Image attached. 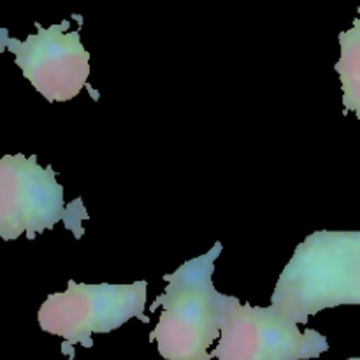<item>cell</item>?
<instances>
[{"instance_id":"obj_5","label":"cell","mask_w":360,"mask_h":360,"mask_svg":"<svg viewBox=\"0 0 360 360\" xmlns=\"http://www.w3.org/2000/svg\"><path fill=\"white\" fill-rule=\"evenodd\" d=\"M221 334L211 359L217 360H309L329 350V341L315 329L299 330L278 306L241 304L224 295Z\"/></svg>"},{"instance_id":"obj_6","label":"cell","mask_w":360,"mask_h":360,"mask_svg":"<svg viewBox=\"0 0 360 360\" xmlns=\"http://www.w3.org/2000/svg\"><path fill=\"white\" fill-rule=\"evenodd\" d=\"M37 34L25 41L11 37L0 28V51H11L14 62L32 86L48 102L72 101L90 76V53L81 42L79 30L69 32L70 21L44 28L35 23Z\"/></svg>"},{"instance_id":"obj_3","label":"cell","mask_w":360,"mask_h":360,"mask_svg":"<svg viewBox=\"0 0 360 360\" xmlns=\"http://www.w3.org/2000/svg\"><path fill=\"white\" fill-rule=\"evenodd\" d=\"M51 165L37 164V155H4L0 158V238L14 241L21 234L34 241L35 236L63 221L74 238L84 236L83 220H88L83 199L69 206L63 200V186L56 181Z\"/></svg>"},{"instance_id":"obj_1","label":"cell","mask_w":360,"mask_h":360,"mask_svg":"<svg viewBox=\"0 0 360 360\" xmlns=\"http://www.w3.org/2000/svg\"><path fill=\"white\" fill-rule=\"evenodd\" d=\"M271 304L295 323L340 306H360V231H319L297 245Z\"/></svg>"},{"instance_id":"obj_8","label":"cell","mask_w":360,"mask_h":360,"mask_svg":"<svg viewBox=\"0 0 360 360\" xmlns=\"http://www.w3.org/2000/svg\"><path fill=\"white\" fill-rule=\"evenodd\" d=\"M348 360H360V357H354V359H348Z\"/></svg>"},{"instance_id":"obj_4","label":"cell","mask_w":360,"mask_h":360,"mask_svg":"<svg viewBox=\"0 0 360 360\" xmlns=\"http://www.w3.org/2000/svg\"><path fill=\"white\" fill-rule=\"evenodd\" d=\"M148 281L130 285H86L69 280L65 292L51 294L37 313L39 327L63 340L62 352L74 359V345L94 347V336L120 329L129 320L150 322L146 309Z\"/></svg>"},{"instance_id":"obj_2","label":"cell","mask_w":360,"mask_h":360,"mask_svg":"<svg viewBox=\"0 0 360 360\" xmlns=\"http://www.w3.org/2000/svg\"><path fill=\"white\" fill-rule=\"evenodd\" d=\"M220 253L221 243H214L210 252L164 276L167 287L150 308H164L150 336L162 359L211 360L210 348L220 338L224 316V294L211 280Z\"/></svg>"},{"instance_id":"obj_7","label":"cell","mask_w":360,"mask_h":360,"mask_svg":"<svg viewBox=\"0 0 360 360\" xmlns=\"http://www.w3.org/2000/svg\"><path fill=\"white\" fill-rule=\"evenodd\" d=\"M340 46L341 56L334 69L340 74L345 112H354L360 120V16L350 30L341 32Z\"/></svg>"}]
</instances>
